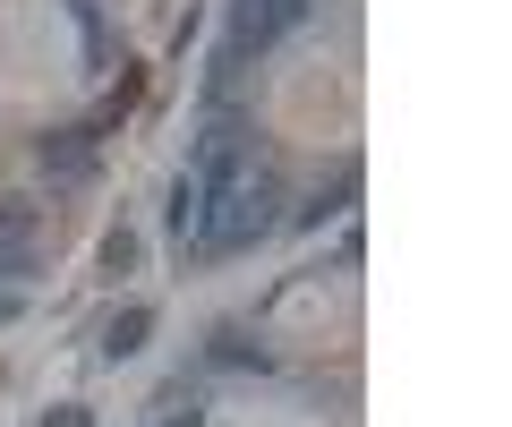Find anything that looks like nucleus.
<instances>
[{
    "instance_id": "f257e3e1",
    "label": "nucleus",
    "mask_w": 512,
    "mask_h": 427,
    "mask_svg": "<svg viewBox=\"0 0 512 427\" xmlns=\"http://www.w3.org/2000/svg\"><path fill=\"white\" fill-rule=\"evenodd\" d=\"M274 205H282V180H274V163L248 146L214 188H205V214H197V231H188V248H197V257H231V248H248V240L274 231Z\"/></svg>"
},
{
    "instance_id": "f03ea898",
    "label": "nucleus",
    "mask_w": 512,
    "mask_h": 427,
    "mask_svg": "<svg viewBox=\"0 0 512 427\" xmlns=\"http://www.w3.org/2000/svg\"><path fill=\"white\" fill-rule=\"evenodd\" d=\"M299 9H308V0H231V43H222V60H214V94H231L239 60L265 52V43H274L282 26L299 18Z\"/></svg>"
},
{
    "instance_id": "7ed1b4c3",
    "label": "nucleus",
    "mask_w": 512,
    "mask_h": 427,
    "mask_svg": "<svg viewBox=\"0 0 512 427\" xmlns=\"http://www.w3.org/2000/svg\"><path fill=\"white\" fill-rule=\"evenodd\" d=\"M146 334H154V308H120L103 325V359H137V351H146Z\"/></svg>"
},
{
    "instance_id": "20e7f679",
    "label": "nucleus",
    "mask_w": 512,
    "mask_h": 427,
    "mask_svg": "<svg viewBox=\"0 0 512 427\" xmlns=\"http://www.w3.org/2000/svg\"><path fill=\"white\" fill-rule=\"evenodd\" d=\"M214 368H265V342H248L239 325H222L214 334Z\"/></svg>"
},
{
    "instance_id": "39448f33",
    "label": "nucleus",
    "mask_w": 512,
    "mask_h": 427,
    "mask_svg": "<svg viewBox=\"0 0 512 427\" xmlns=\"http://www.w3.org/2000/svg\"><path fill=\"white\" fill-rule=\"evenodd\" d=\"M43 163L69 171V180H86V171H94V146H86V137H43Z\"/></svg>"
},
{
    "instance_id": "423d86ee",
    "label": "nucleus",
    "mask_w": 512,
    "mask_h": 427,
    "mask_svg": "<svg viewBox=\"0 0 512 427\" xmlns=\"http://www.w3.org/2000/svg\"><path fill=\"white\" fill-rule=\"evenodd\" d=\"M0 240H35L43 248V214L26 197H0Z\"/></svg>"
},
{
    "instance_id": "0eeeda50",
    "label": "nucleus",
    "mask_w": 512,
    "mask_h": 427,
    "mask_svg": "<svg viewBox=\"0 0 512 427\" xmlns=\"http://www.w3.org/2000/svg\"><path fill=\"white\" fill-rule=\"evenodd\" d=\"M197 214H205V180H188V171H180V188H171V231L188 240V231H197Z\"/></svg>"
},
{
    "instance_id": "6e6552de",
    "label": "nucleus",
    "mask_w": 512,
    "mask_h": 427,
    "mask_svg": "<svg viewBox=\"0 0 512 427\" xmlns=\"http://www.w3.org/2000/svg\"><path fill=\"white\" fill-rule=\"evenodd\" d=\"M128 265H137V231H111L103 240V274H128Z\"/></svg>"
},
{
    "instance_id": "1a4fd4ad",
    "label": "nucleus",
    "mask_w": 512,
    "mask_h": 427,
    "mask_svg": "<svg viewBox=\"0 0 512 427\" xmlns=\"http://www.w3.org/2000/svg\"><path fill=\"white\" fill-rule=\"evenodd\" d=\"M43 427H94V410H77V402H60V410H43Z\"/></svg>"
}]
</instances>
